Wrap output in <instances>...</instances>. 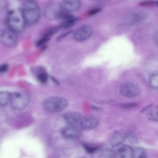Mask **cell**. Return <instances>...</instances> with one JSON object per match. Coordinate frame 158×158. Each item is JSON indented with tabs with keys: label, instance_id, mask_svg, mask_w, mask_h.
Wrapping results in <instances>:
<instances>
[{
	"label": "cell",
	"instance_id": "1",
	"mask_svg": "<svg viewBox=\"0 0 158 158\" xmlns=\"http://www.w3.org/2000/svg\"><path fill=\"white\" fill-rule=\"evenodd\" d=\"M22 12L26 24L32 25L36 23L39 20L40 11L36 2L33 0H27L23 4Z\"/></svg>",
	"mask_w": 158,
	"mask_h": 158
},
{
	"label": "cell",
	"instance_id": "2",
	"mask_svg": "<svg viewBox=\"0 0 158 158\" xmlns=\"http://www.w3.org/2000/svg\"><path fill=\"white\" fill-rule=\"evenodd\" d=\"M7 22L9 29L16 33L23 31L26 24L22 10L18 9L9 11L7 15Z\"/></svg>",
	"mask_w": 158,
	"mask_h": 158
},
{
	"label": "cell",
	"instance_id": "3",
	"mask_svg": "<svg viewBox=\"0 0 158 158\" xmlns=\"http://www.w3.org/2000/svg\"><path fill=\"white\" fill-rule=\"evenodd\" d=\"M30 100V95L28 92L26 91L15 92L11 94L10 105L14 109L21 110L27 106Z\"/></svg>",
	"mask_w": 158,
	"mask_h": 158
},
{
	"label": "cell",
	"instance_id": "4",
	"mask_svg": "<svg viewBox=\"0 0 158 158\" xmlns=\"http://www.w3.org/2000/svg\"><path fill=\"white\" fill-rule=\"evenodd\" d=\"M68 102L65 99L57 97L47 98L44 102V109L50 112H57L62 110L66 108Z\"/></svg>",
	"mask_w": 158,
	"mask_h": 158
},
{
	"label": "cell",
	"instance_id": "5",
	"mask_svg": "<svg viewBox=\"0 0 158 158\" xmlns=\"http://www.w3.org/2000/svg\"><path fill=\"white\" fill-rule=\"evenodd\" d=\"M65 12L62 5L57 2H53L45 7L44 15L47 19L54 20L61 19Z\"/></svg>",
	"mask_w": 158,
	"mask_h": 158
},
{
	"label": "cell",
	"instance_id": "6",
	"mask_svg": "<svg viewBox=\"0 0 158 158\" xmlns=\"http://www.w3.org/2000/svg\"><path fill=\"white\" fill-rule=\"evenodd\" d=\"M140 89L136 83L128 81L124 83L121 86L119 92L123 96L129 98L134 97L139 94Z\"/></svg>",
	"mask_w": 158,
	"mask_h": 158
},
{
	"label": "cell",
	"instance_id": "7",
	"mask_svg": "<svg viewBox=\"0 0 158 158\" xmlns=\"http://www.w3.org/2000/svg\"><path fill=\"white\" fill-rule=\"evenodd\" d=\"M16 33L9 29L3 31L1 34V41L5 46L12 47L17 44L18 39Z\"/></svg>",
	"mask_w": 158,
	"mask_h": 158
},
{
	"label": "cell",
	"instance_id": "8",
	"mask_svg": "<svg viewBox=\"0 0 158 158\" xmlns=\"http://www.w3.org/2000/svg\"><path fill=\"white\" fill-rule=\"evenodd\" d=\"M80 125L81 128L85 131H89L95 128L98 123L97 117L93 114H88L81 118Z\"/></svg>",
	"mask_w": 158,
	"mask_h": 158
},
{
	"label": "cell",
	"instance_id": "9",
	"mask_svg": "<svg viewBox=\"0 0 158 158\" xmlns=\"http://www.w3.org/2000/svg\"><path fill=\"white\" fill-rule=\"evenodd\" d=\"M93 32L92 27L89 25H84L75 33L74 38L77 41H83L88 39L91 35Z\"/></svg>",
	"mask_w": 158,
	"mask_h": 158
},
{
	"label": "cell",
	"instance_id": "10",
	"mask_svg": "<svg viewBox=\"0 0 158 158\" xmlns=\"http://www.w3.org/2000/svg\"><path fill=\"white\" fill-rule=\"evenodd\" d=\"M127 137V133L120 130L114 131L109 139L110 144L112 146H117L122 143Z\"/></svg>",
	"mask_w": 158,
	"mask_h": 158
},
{
	"label": "cell",
	"instance_id": "11",
	"mask_svg": "<svg viewBox=\"0 0 158 158\" xmlns=\"http://www.w3.org/2000/svg\"><path fill=\"white\" fill-rule=\"evenodd\" d=\"M65 12L61 19L63 21L60 26V27L67 29L73 26L79 20V18L74 16L69 13Z\"/></svg>",
	"mask_w": 158,
	"mask_h": 158
},
{
	"label": "cell",
	"instance_id": "12",
	"mask_svg": "<svg viewBox=\"0 0 158 158\" xmlns=\"http://www.w3.org/2000/svg\"><path fill=\"white\" fill-rule=\"evenodd\" d=\"M61 133L65 138L73 139L77 138L79 135L80 131L77 127L71 125L63 128L62 130Z\"/></svg>",
	"mask_w": 158,
	"mask_h": 158
},
{
	"label": "cell",
	"instance_id": "13",
	"mask_svg": "<svg viewBox=\"0 0 158 158\" xmlns=\"http://www.w3.org/2000/svg\"><path fill=\"white\" fill-rule=\"evenodd\" d=\"M63 117L65 121L71 125L77 123L81 118V114L76 111L66 112L63 114Z\"/></svg>",
	"mask_w": 158,
	"mask_h": 158
},
{
	"label": "cell",
	"instance_id": "14",
	"mask_svg": "<svg viewBox=\"0 0 158 158\" xmlns=\"http://www.w3.org/2000/svg\"><path fill=\"white\" fill-rule=\"evenodd\" d=\"M81 5V2L79 0H67L64 1L62 6L65 11L69 12L78 9Z\"/></svg>",
	"mask_w": 158,
	"mask_h": 158
},
{
	"label": "cell",
	"instance_id": "15",
	"mask_svg": "<svg viewBox=\"0 0 158 158\" xmlns=\"http://www.w3.org/2000/svg\"><path fill=\"white\" fill-rule=\"evenodd\" d=\"M118 158H134V151L128 145H123L118 149Z\"/></svg>",
	"mask_w": 158,
	"mask_h": 158
},
{
	"label": "cell",
	"instance_id": "16",
	"mask_svg": "<svg viewBox=\"0 0 158 158\" xmlns=\"http://www.w3.org/2000/svg\"><path fill=\"white\" fill-rule=\"evenodd\" d=\"M146 117L150 121H158V105L151 108L147 112Z\"/></svg>",
	"mask_w": 158,
	"mask_h": 158
},
{
	"label": "cell",
	"instance_id": "17",
	"mask_svg": "<svg viewBox=\"0 0 158 158\" xmlns=\"http://www.w3.org/2000/svg\"><path fill=\"white\" fill-rule=\"evenodd\" d=\"M116 152L114 149H107L102 151L99 155V158H115Z\"/></svg>",
	"mask_w": 158,
	"mask_h": 158
},
{
	"label": "cell",
	"instance_id": "18",
	"mask_svg": "<svg viewBox=\"0 0 158 158\" xmlns=\"http://www.w3.org/2000/svg\"><path fill=\"white\" fill-rule=\"evenodd\" d=\"M11 94L7 92H2L0 93V105L2 106L6 105L10 100Z\"/></svg>",
	"mask_w": 158,
	"mask_h": 158
},
{
	"label": "cell",
	"instance_id": "19",
	"mask_svg": "<svg viewBox=\"0 0 158 158\" xmlns=\"http://www.w3.org/2000/svg\"><path fill=\"white\" fill-rule=\"evenodd\" d=\"M134 158H147L145 150L141 148H136L134 151Z\"/></svg>",
	"mask_w": 158,
	"mask_h": 158
},
{
	"label": "cell",
	"instance_id": "20",
	"mask_svg": "<svg viewBox=\"0 0 158 158\" xmlns=\"http://www.w3.org/2000/svg\"><path fill=\"white\" fill-rule=\"evenodd\" d=\"M83 146L86 152L89 153H93L100 148V146L84 143Z\"/></svg>",
	"mask_w": 158,
	"mask_h": 158
},
{
	"label": "cell",
	"instance_id": "21",
	"mask_svg": "<svg viewBox=\"0 0 158 158\" xmlns=\"http://www.w3.org/2000/svg\"><path fill=\"white\" fill-rule=\"evenodd\" d=\"M150 85L153 87L158 88V73H152L150 77Z\"/></svg>",
	"mask_w": 158,
	"mask_h": 158
},
{
	"label": "cell",
	"instance_id": "22",
	"mask_svg": "<svg viewBox=\"0 0 158 158\" xmlns=\"http://www.w3.org/2000/svg\"><path fill=\"white\" fill-rule=\"evenodd\" d=\"M60 28V26L51 28L46 32L43 36L50 39L51 37L57 32Z\"/></svg>",
	"mask_w": 158,
	"mask_h": 158
},
{
	"label": "cell",
	"instance_id": "23",
	"mask_svg": "<svg viewBox=\"0 0 158 158\" xmlns=\"http://www.w3.org/2000/svg\"><path fill=\"white\" fill-rule=\"evenodd\" d=\"M38 81L41 83H45L47 82L48 79V75L45 72H42L39 73L37 77Z\"/></svg>",
	"mask_w": 158,
	"mask_h": 158
},
{
	"label": "cell",
	"instance_id": "24",
	"mask_svg": "<svg viewBox=\"0 0 158 158\" xmlns=\"http://www.w3.org/2000/svg\"><path fill=\"white\" fill-rule=\"evenodd\" d=\"M127 137L128 140L132 143L135 144L138 143V138L136 135L132 132L127 133Z\"/></svg>",
	"mask_w": 158,
	"mask_h": 158
},
{
	"label": "cell",
	"instance_id": "25",
	"mask_svg": "<svg viewBox=\"0 0 158 158\" xmlns=\"http://www.w3.org/2000/svg\"><path fill=\"white\" fill-rule=\"evenodd\" d=\"M50 39L43 36L36 42L35 45L37 47H42Z\"/></svg>",
	"mask_w": 158,
	"mask_h": 158
},
{
	"label": "cell",
	"instance_id": "26",
	"mask_svg": "<svg viewBox=\"0 0 158 158\" xmlns=\"http://www.w3.org/2000/svg\"><path fill=\"white\" fill-rule=\"evenodd\" d=\"M138 104L135 103H123L120 105L121 107L125 109H130L136 107Z\"/></svg>",
	"mask_w": 158,
	"mask_h": 158
},
{
	"label": "cell",
	"instance_id": "27",
	"mask_svg": "<svg viewBox=\"0 0 158 158\" xmlns=\"http://www.w3.org/2000/svg\"><path fill=\"white\" fill-rule=\"evenodd\" d=\"M156 1H147L140 2L139 5L143 6H151L155 4Z\"/></svg>",
	"mask_w": 158,
	"mask_h": 158
},
{
	"label": "cell",
	"instance_id": "28",
	"mask_svg": "<svg viewBox=\"0 0 158 158\" xmlns=\"http://www.w3.org/2000/svg\"><path fill=\"white\" fill-rule=\"evenodd\" d=\"M9 68L8 65L6 64H4L0 66V72L4 73L6 72L8 70Z\"/></svg>",
	"mask_w": 158,
	"mask_h": 158
},
{
	"label": "cell",
	"instance_id": "29",
	"mask_svg": "<svg viewBox=\"0 0 158 158\" xmlns=\"http://www.w3.org/2000/svg\"><path fill=\"white\" fill-rule=\"evenodd\" d=\"M101 10L100 8H97L90 10L88 13V14L90 16L94 15L98 13Z\"/></svg>",
	"mask_w": 158,
	"mask_h": 158
},
{
	"label": "cell",
	"instance_id": "30",
	"mask_svg": "<svg viewBox=\"0 0 158 158\" xmlns=\"http://www.w3.org/2000/svg\"><path fill=\"white\" fill-rule=\"evenodd\" d=\"M72 31H69L68 32H67L66 33H65L61 35H60L59 37H57L56 39V40L57 41L59 42L61 40H62L67 35H69V34L72 33Z\"/></svg>",
	"mask_w": 158,
	"mask_h": 158
},
{
	"label": "cell",
	"instance_id": "31",
	"mask_svg": "<svg viewBox=\"0 0 158 158\" xmlns=\"http://www.w3.org/2000/svg\"><path fill=\"white\" fill-rule=\"evenodd\" d=\"M96 102L99 104H107L113 103L114 101L113 100H109L108 101H102L101 100H96Z\"/></svg>",
	"mask_w": 158,
	"mask_h": 158
},
{
	"label": "cell",
	"instance_id": "32",
	"mask_svg": "<svg viewBox=\"0 0 158 158\" xmlns=\"http://www.w3.org/2000/svg\"><path fill=\"white\" fill-rule=\"evenodd\" d=\"M90 107L92 109L96 110H100L102 109V108L101 107L92 105H90Z\"/></svg>",
	"mask_w": 158,
	"mask_h": 158
},
{
	"label": "cell",
	"instance_id": "33",
	"mask_svg": "<svg viewBox=\"0 0 158 158\" xmlns=\"http://www.w3.org/2000/svg\"><path fill=\"white\" fill-rule=\"evenodd\" d=\"M155 40L156 45L158 48V32H157L156 35L155 37Z\"/></svg>",
	"mask_w": 158,
	"mask_h": 158
},
{
	"label": "cell",
	"instance_id": "34",
	"mask_svg": "<svg viewBox=\"0 0 158 158\" xmlns=\"http://www.w3.org/2000/svg\"><path fill=\"white\" fill-rule=\"evenodd\" d=\"M155 4L158 7V1L156 2Z\"/></svg>",
	"mask_w": 158,
	"mask_h": 158
}]
</instances>
